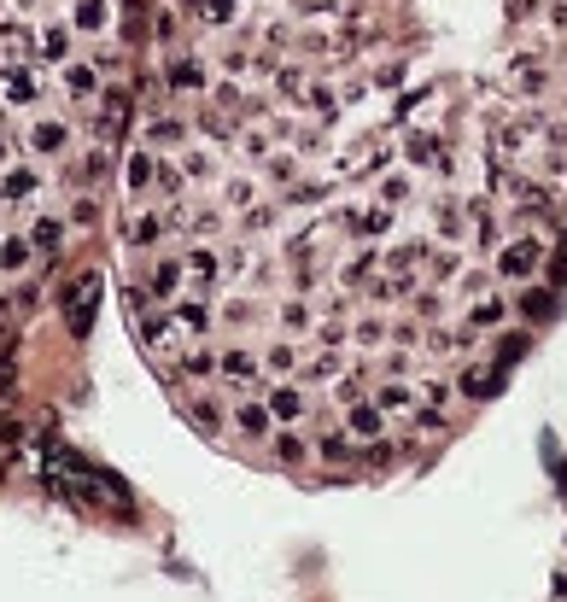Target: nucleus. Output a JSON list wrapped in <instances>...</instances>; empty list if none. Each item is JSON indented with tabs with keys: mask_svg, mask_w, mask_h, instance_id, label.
Masks as SVG:
<instances>
[{
	"mask_svg": "<svg viewBox=\"0 0 567 602\" xmlns=\"http://www.w3.org/2000/svg\"><path fill=\"white\" fill-rule=\"evenodd\" d=\"M538 269H544V235H533V228H521V235L497 240V252H491V275L497 281H533Z\"/></svg>",
	"mask_w": 567,
	"mask_h": 602,
	"instance_id": "obj_1",
	"label": "nucleus"
},
{
	"mask_svg": "<svg viewBox=\"0 0 567 602\" xmlns=\"http://www.w3.org/2000/svg\"><path fill=\"white\" fill-rule=\"evenodd\" d=\"M264 410L275 415V427H293L311 415V398H304V380H275V386L264 392Z\"/></svg>",
	"mask_w": 567,
	"mask_h": 602,
	"instance_id": "obj_2",
	"label": "nucleus"
},
{
	"mask_svg": "<svg viewBox=\"0 0 567 602\" xmlns=\"http://www.w3.org/2000/svg\"><path fill=\"white\" fill-rule=\"evenodd\" d=\"M94 299H100V269H82L77 281H70L65 292H59V304L70 310V334H88V310Z\"/></svg>",
	"mask_w": 567,
	"mask_h": 602,
	"instance_id": "obj_3",
	"label": "nucleus"
},
{
	"mask_svg": "<svg viewBox=\"0 0 567 602\" xmlns=\"http://www.w3.org/2000/svg\"><path fill=\"white\" fill-rule=\"evenodd\" d=\"M170 322H176L188 339H205V334H211V322H217L211 299H205V292H176V299H170Z\"/></svg>",
	"mask_w": 567,
	"mask_h": 602,
	"instance_id": "obj_4",
	"label": "nucleus"
},
{
	"mask_svg": "<svg viewBox=\"0 0 567 602\" xmlns=\"http://www.w3.org/2000/svg\"><path fill=\"white\" fill-rule=\"evenodd\" d=\"M181 269H188V292H211L217 281H223V257H217V245L193 240L188 252H181Z\"/></svg>",
	"mask_w": 567,
	"mask_h": 602,
	"instance_id": "obj_5",
	"label": "nucleus"
},
{
	"mask_svg": "<svg viewBox=\"0 0 567 602\" xmlns=\"http://www.w3.org/2000/svg\"><path fill=\"white\" fill-rule=\"evenodd\" d=\"M23 146L30 153H42V158H59V153H70V123L65 117H30V129H23Z\"/></svg>",
	"mask_w": 567,
	"mask_h": 602,
	"instance_id": "obj_6",
	"label": "nucleus"
},
{
	"mask_svg": "<svg viewBox=\"0 0 567 602\" xmlns=\"http://www.w3.org/2000/svg\"><path fill=\"white\" fill-rule=\"evenodd\" d=\"M217 375H223V386L228 392H252V386H264V363L252 357V351H217Z\"/></svg>",
	"mask_w": 567,
	"mask_h": 602,
	"instance_id": "obj_7",
	"label": "nucleus"
},
{
	"mask_svg": "<svg viewBox=\"0 0 567 602\" xmlns=\"http://www.w3.org/2000/svg\"><path fill=\"white\" fill-rule=\"evenodd\" d=\"M404 164H410V170H439V176H445V170H451L445 141H439L433 129H410V134H404Z\"/></svg>",
	"mask_w": 567,
	"mask_h": 602,
	"instance_id": "obj_8",
	"label": "nucleus"
},
{
	"mask_svg": "<svg viewBox=\"0 0 567 602\" xmlns=\"http://www.w3.org/2000/svg\"><path fill=\"white\" fill-rule=\"evenodd\" d=\"M42 100V70L35 65H0V106H35Z\"/></svg>",
	"mask_w": 567,
	"mask_h": 602,
	"instance_id": "obj_9",
	"label": "nucleus"
},
{
	"mask_svg": "<svg viewBox=\"0 0 567 602\" xmlns=\"http://www.w3.org/2000/svg\"><path fill=\"white\" fill-rule=\"evenodd\" d=\"M164 88L170 94H205L211 88V65H205L200 53H176L170 70H164Z\"/></svg>",
	"mask_w": 567,
	"mask_h": 602,
	"instance_id": "obj_10",
	"label": "nucleus"
},
{
	"mask_svg": "<svg viewBox=\"0 0 567 602\" xmlns=\"http://www.w3.org/2000/svg\"><path fill=\"white\" fill-rule=\"evenodd\" d=\"M59 88H65V100H100V88H106V77L88 65V59H65L59 65Z\"/></svg>",
	"mask_w": 567,
	"mask_h": 602,
	"instance_id": "obj_11",
	"label": "nucleus"
},
{
	"mask_svg": "<svg viewBox=\"0 0 567 602\" xmlns=\"http://www.w3.org/2000/svg\"><path fill=\"white\" fill-rule=\"evenodd\" d=\"M345 433L363 439V445L386 439V410H380L375 398H351V403H345Z\"/></svg>",
	"mask_w": 567,
	"mask_h": 602,
	"instance_id": "obj_12",
	"label": "nucleus"
},
{
	"mask_svg": "<svg viewBox=\"0 0 567 602\" xmlns=\"http://www.w3.org/2000/svg\"><path fill=\"white\" fill-rule=\"evenodd\" d=\"M170 235H176V223H170V217H158V211H141V205H135L129 223H123V240H129L135 252H141V245H164Z\"/></svg>",
	"mask_w": 567,
	"mask_h": 602,
	"instance_id": "obj_13",
	"label": "nucleus"
},
{
	"mask_svg": "<svg viewBox=\"0 0 567 602\" xmlns=\"http://www.w3.org/2000/svg\"><path fill=\"white\" fill-rule=\"evenodd\" d=\"M70 30H77V35H94V42H106V35L117 30L112 0H77V6H70Z\"/></svg>",
	"mask_w": 567,
	"mask_h": 602,
	"instance_id": "obj_14",
	"label": "nucleus"
},
{
	"mask_svg": "<svg viewBox=\"0 0 567 602\" xmlns=\"http://www.w3.org/2000/svg\"><path fill=\"white\" fill-rule=\"evenodd\" d=\"M228 427H234L240 439H257V445H264V439L275 433V415L264 410V398H240V403L228 410Z\"/></svg>",
	"mask_w": 567,
	"mask_h": 602,
	"instance_id": "obj_15",
	"label": "nucleus"
},
{
	"mask_svg": "<svg viewBox=\"0 0 567 602\" xmlns=\"http://www.w3.org/2000/svg\"><path fill=\"white\" fill-rule=\"evenodd\" d=\"M345 217V235L351 240H380V235H392V223H398V217H392V205H363V211H339Z\"/></svg>",
	"mask_w": 567,
	"mask_h": 602,
	"instance_id": "obj_16",
	"label": "nucleus"
},
{
	"mask_svg": "<svg viewBox=\"0 0 567 602\" xmlns=\"http://www.w3.org/2000/svg\"><path fill=\"white\" fill-rule=\"evenodd\" d=\"M497 386H503V368H497V363H468L462 375H456V392H462L468 403L497 398Z\"/></svg>",
	"mask_w": 567,
	"mask_h": 602,
	"instance_id": "obj_17",
	"label": "nucleus"
},
{
	"mask_svg": "<svg viewBox=\"0 0 567 602\" xmlns=\"http://www.w3.org/2000/svg\"><path fill=\"white\" fill-rule=\"evenodd\" d=\"M158 158H164V153H153V146H135V153H129V176H123V181H129V199L135 205H141V199H153V176H158Z\"/></svg>",
	"mask_w": 567,
	"mask_h": 602,
	"instance_id": "obj_18",
	"label": "nucleus"
},
{
	"mask_svg": "<svg viewBox=\"0 0 567 602\" xmlns=\"http://www.w3.org/2000/svg\"><path fill=\"white\" fill-rule=\"evenodd\" d=\"M181 287H188V269H181V252H176V257H158V264L146 269V299H176Z\"/></svg>",
	"mask_w": 567,
	"mask_h": 602,
	"instance_id": "obj_19",
	"label": "nucleus"
},
{
	"mask_svg": "<svg viewBox=\"0 0 567 602\" xmlns=\"http://www.w3.org/2000/svg\"><path fill=\"white\" fill-rule=\"evenodd\" d=\"M153 153H176V146H188V123H181L176 112H158L153 123H146V134H141Z\"/></svg>",
	"mask_w": 567,
	"mask_h": 602,
	"instance_id": "obj_20",
	"label": "nucleus"
},
{
	"mask_svg": "<svg viewBox=\"0 0 567 602\" xmlns=\"http://www.w3.org/2000/svg\"><path fill=\"white\" fill-rule=\"evenodd\" d=\"M35 193H42V170H30V164H6L0 170V199L23 205V199H35Z\"/></svg>",
	"mask_w": 567,
	"mask_h": 602,
	"instance_id": "obj_21",
	"label": "nucleus"
},
{
	"mask_svg": "<svg viewBox=\"0 0 567 602\" xmlns=\"http://www.w3.org/2000/svg\"><path fill=\"white\" fill-rule=\"evenodd\" d=\"M509 310H521L526 322H550V316H556V287H533V281H521V292H515Z\"/></svg>",
	"mask_w": 567,
	"mask_h": 602,
	"instance_id": "obj_22",
	"label": "nucleus"
},
{
	"mask_svg": "<svg viewBox=\"0 0 567 602\" xmlns=\"http://www.w3.org/2000/svg\"><path fill=\"white\" fill-rule=\"evenodd\" d=\"M503 322H509V299H503V292H479L474 310H468V328H474V334H497Z\"/></svg>",
	"mask_w": 567,
	"mask_h": 602,
	"instance_id": "obj_23",
	"label": "nucleus"
},
{
	"mask_svg": "<svg viewBox=\"0 0 567 602\" xmlns=\"http://www.w3.org/2000/svg\"><path fill=\"white\" fill-rule=\"evenodd\" d=\"M193 23L200 30H228V23H240V0H188Z\"/></svg>",
	"mask_w": 567,
	"mask_h": 602,
	"instance_id": "obj_24",
	"label": "nucleus"
},
{
	"mask_svg": "<svg viewBox=\"0 0 567 602\" xmlns=\"http://www.w3.org/2000/svg\"><path fill=\"white\" fill-rule=\"evenodd\" d=\"M170 375H181V380H205V375H217V351L211 346H181V357Z\"/></svg>",
	"mask_w": 567,
	"mask_h": 602,
	"instance_id": "obj_25",
	"label": "nucleus"
},
{
	"mask_svg": "<svg viewBox=\"0 0 567 602\" xmlns=\"http://www.w3.org/2000/svg\"><path fill=\"white\" fill-rule=\"evenodd\" d=\"M30 257H35L30 235H0V275H23V269H30Z\"/></svg>",
	"mask_w": 567,
	"mask_h": 602,
	"instance_id": "obj_26",
	"label": "nucleus"
},
{
	"mask_svg": "<svg viewBox=\"0 0 567 602\" xmlns=\"http://www.w3.org/2000/svg\"><path fill=\"white\" fill-rule=\"evenodd\" d=\"M526 351H533V334H526V328H515V334H497V346H491V363H497L503 375H509V368L521 363Z\"/></svg>",
	"mask_w": 567,
	"mask_h": 602,
	"instance_id": "obj_27",
	"label": "nucleus"
},
{
	"mask_svg": "<svg viewBox=\"0 0 567 602\" xmlns=\"http://www.w3.org/2000/svg\"><path fill=\"white\" fill-rule=\"evenodd\" d=\"M375 403H380L386 415H410L422 398H415V386H404V380H380V386H375Z\"/></svg>",
	"mask_w": 567,
	"mask_h": 602,
	"instance_id": "obj_28",
	"label": "nucleus"
},
{
	"mask_svg": "<svg viewBox=\"0 0 567 602\" xmlns=\"http://www.w3.org/2000/svg\"><path fill=\"white\" fill-rule=\"evenodd\" d=\"M264 445H269V450H275V462H287V468H299V462H304V457H311V445H304V439H299V433H293V427H275V433H269V439H264Z\"/></svg>",
	"mask_w": 567,
	"mask_h": 602,
	"instance_id": "obj_29",
	"label": "nucleus"
},
{
	"mask_svg": "<svg viewBox=\"0 0 567 602\" xmlns=\"http://www.w3.org/2000/svg\"><path fill=\"white\" fill-rule=\"evenodd\" d=\"M311 450H316V457H322V462H351V457H357V439L345 433V427H328V433L316 439Z\"/></svg>",
	"mask_w": 567,
	"mask_h": 602,
	"instance_id": "obj_30",
	"label": "nucleus"
},
{
	"mask_svg": "<svg viewBox=\"0 0 567 602\" xmlns=\"http://www.w3.org/2000/svg\"><path fill=\"white\" fill-rule=\"evenodd\" d=\"M35 53H42L47 65H65V59H70V30H65V23H47V30L35 35Z\"/></svg>",
	"mask_w": 567,
	"mask_h": 602,
	"instance_id": "obj_31",
	"label": "nucleus"
},
{
	"mask_svg": "<svg viewBox=\"0 0 567 602\" xmlns=\"http://www.w3.org/2000/svg\"><path fill=\"white\" fill-rule=\"evenodd\" d=\"M188 421L205 427V433H217V427H223V398H211V392H193V398H188Z\"/></svg>",
	"mask_w": 567,
	"mask_h": 602,
	"instance_id": "obj_32",
	"label": "nucleus"
},
{
	"mask_svg": "<svg viewBox=\"0 0 567 602\" xmlns=\"http://www.w3.org/2000/svg\"><path fill=\"white\" fill-rule=\"evenodd\" d=\"M264 368L275 380H293V375H299V346H293V339H275V346L264 351Z\"/></svg>",
	"mask_w": 567,
	"mask_h": 602,
	"instance_id": "obj_33",
	"label": "nucleus"
},
{
	"mask_svg": "<svg viewBox=\"0 0 567 602\" xmlns=\"http://www.w3.org/2000/svg\"><path fill=\"white\" fill-rule=\"evenodd\" d=\"M176 164H181V176H188L193 188H200V181H211V176H217V158L205 153V146H181V158H176Z\"/></svg>",
	"mask_w": 567,
	"mask_h": 602,
	"instance_id": "obj_34",
	"label": "nucleus"
},
{
	"mask_svg": "<svg viewBox=\"0 0 567 602\" xmlns=\"http://www.w3.org/2000/svg\"><path fill=\"white\" fill-rule=\"evenodd\" d=\"M410 193H415V181L404 176V170H386V176L375 181V199H380V205H392V211H398V205L410 199Z\"/></svg>",
	"mask_w": 567,
	"mask_h": 602,
	"instance_id": "obj_35",
	"label": "nucleus"
},
{
	"mask_svg": "<svg viewBox=\"0 0 567 602\" xmlns=\"http://www.w3.org/2000/svg\"><path fill=\"white\" fill-rule=\"evenodd\" d=\"M30 245L59 257V245H65V223H59V217H35V223H30Z\"/></svg>",
	"mask_w": 567,
	"mask_h": 602,
	"instance_id": "obj_36",
	"label": "nucleus"
},
{
	"mask_svg": "<svg viewBox=\"0 0 567 602\" xmlns=\"http://www.w3.org/2000/svg\"><path fill=\"white\" fill-rule=\"evenodd\" d=\"M181 188H193V181L188 176H181V164H176V158H158V176H153V193H158V199H176V193Z\"/></svg>",
	"mask_w": 567,
	"mask_h": 602,
	"instance_id": "obj_37",
	"label": "nucleus"
},
{
	"mask_svg": "<svg viewBox=\"0 0 567 602\" xmlns=\"http://www.w3.org/2000/svg\"><path fill=\"white\" fill-rule=\"evenodd\" d=\"M234 153H246V158H257V164H264V158L275 153V129H246V134H234Z\"/></svg>",
	"mask_w": 567,
	"mask_h": 602,
	"instance_id": "obj_38",
	"label": "nucleus"
},
{
	"mask_svg": "<svg viewBox=\"0 0 567 602\" xmlns=\"http://www.w3.org/2000/svg\"><path fill=\"white\" fill-rule=\"evenodd\" d=\"M304 328H316V310H311V304H304V299H287V304H281V334H304Z\"/></svg>",
	"mask_w": 567,
	"mask_h": 602,
	"instance_id": "obj_39",
	"label": "nucleus"
},
{
	"mask_svg": "<svg viewBox=\"0 0 567 602\" xmlns=\"http://www.w3.org/2000/svg\"><path fill=\"white\" fill-rule=\"evenodd\" d=\"M106 170H112V153H106V141L94 146V153H82V158H77V176H82V181H100Z\"/></svg>",
	"mask_w": 567,
	"mask_h": 602,
	"instance_id": "obj_40",
	"label": "nucleus"
},
{
	"mask_svg": "<svg viewBox=\"0 0 567 602\" xmlns=\"http://www.w3.org/2000/svg\"><path fill=\"white\" fill-rule=\"evenodd\" d=\"M386 334H392V328L380 322V316H357V328H351V339H357V346H380Z\"/></svg>",
	"mask_w": 567,
	"mask_h": 602,
	"instance_id": "obj_41",
	"label": "nucleus"
},
{
	"mask_svg": "<svg viewBox=\"0 0 567 602\" xmlns=\"http://www.w3.org/2000/svg\"><path fill=\"white\" fill-rule=\"evenodd\" d=\"M223 199L228 205H257V181L252 176H228L223 181Z\"/></svg>",
	"mask_w": 567,
	"mask_h": 602,
	"instance_id": "obj_42",
	"label": "nucleus"
},
{
	"mask_svg": "<svg viewBox=\"0 0 567 602\" xmlns=\"http://www.w3.org/2000/svg\"><path fill=\"white\" fill-rule=\"evenodd\" d=\"M94 223H100V205H94V199H77V205H70V228H94Z\"/></svg>",
	"mask_w": 567,
	"mask_h": 602,
	"instance_id": "obj_43",
	"label": "nucleus"
},
{
	"mask_svg": "<svg viewBox=\"0 0 567 602\" xmlns=\"http://www.w3.org/2000/svg\"><path fill=\"white\" fill-rule=\"evenodd\" d=\"M88 65H94V70H117V65H123V53L112 47V35H106V42L94 47V59H88Z\"/></svg>",
	"mask_w": 567,
	"mask_h": 602,
	"instance_id": "obj_44",
	"label": "nucleus"
},
{
	"mask_svg": "<svg viewBox=\"0 0 567 602\" xmlns=\"http://www.w3.org/2000/svg\"><path fill=\"white\" fill-rule=\"evenodd\" d=\"M462 292H468V299H479V292H491V275H486V269H468V275H462Z\"/></svg>",
	"mask_w": 567,
	"mask_h": 602,
	"instance_id": "obj_45",
	"label": "nucleus"
},
{
	"mask_svg": "<svg viewBox=\"0 0 567 602\" xmlns=\"http://www.w3.org/2000/svg\"><path fill=\"white\" fill-rule=\"evenodd\" d=\"M176 35H181V18H176V12H164V18H158V42H176Z\"/></svg>",
	"mask_w": 567,
	"mask_h": 602,
	"instance_id": "obj_46",
	"label": "nucleus"
},
{
	"mask_svg": "<svg viewBox=\"0 0 567 602\" xmlns=\"http://www.w3.org/2000/svg\"><path fill=\"white\" fill-rule=\"evenodd\" d=\"M404 82V65H386V70H375V88H398Z\"/></svg>",
	"mask_w": 567,
	"mask_h": 602,
	"instance_id": "obj_47",
	"label": "nucleus"
},
{
	"mask_svg": "<svg viewBox=\"0 0 567 602\" xmlns=\"http://www.w3.org/2000/svg\"><path fill=\"white\" fill-rule=\"evenodd\" d=\"M538 12V0H509V18H533Z\"/></svg>",
	"mask_w": 567,
	"mask_h": 602,
	"instance_id": "obj_48",
	"label": "nucleus"
},
{
	"mask_svg": "<svg viewBox=\"0 0 567 602\" xmlns=\"http://www.w3.org/2000/svg\"><path fill=\"white\" fill-rule=\"evenodd\" d=\"M550 591H556V602H567V573H556V585H550Z\"/></svg>",
	"mask_w": 567,
	"mask_h": 602,
	"instance_id": "obj_49",
	"label": "nucleus"
}]
</instances>
